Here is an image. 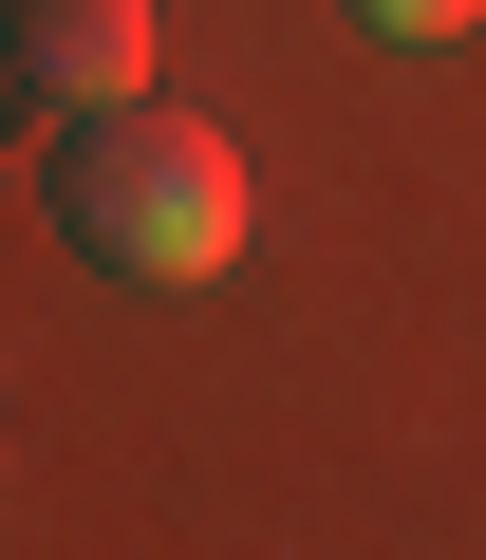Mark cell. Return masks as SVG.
I'll list each match as a JSON object with an SVG mask.
<instances>
[{
  "instance_id": "6da1fadb",
  "label": "cell",
  "mask_w": 486,
  "mask_h": 560,
  "mask_svg": "<svg viewBox=\"0 0 486 560\" xmlns=\"http://www.w3.org/2000/svg\"><path fill=\"white\" fill-rule=\"evenodd\" d=\"M57 224H76V261H113V280H224V261H243V150L187 131V113H150V94H113V113H76V150H57Z\"/></svg>"
},
{
  "instance_id": "7a4b0ae2",
  "label": "cell",
  "mask_w": 486,
  "mask_h": 560,
  "mask_svg": "<svg viewBox=\"0 0 486 560\" xmlns=\"http://www.w3.org/2000/svg\"><path fill=\"white\" fill-rule=\"evenodd\" d=\"M0 57L38 113H113V94H150V0H20Z\"/></svg>"
},
{
  "instance_id": "3957f363",
  "label": "cell",
  "mask_w": 486,
  "mask_h": 560,
  "mask_svg": "<svg viewBox=\"0 0 486 560\" xmlns=\"http://www.w3.org/2000/svg\"><path fill=\"white\" fill-rule=\"evenodd\" d=\"M356 20H374V38H467L486 0H356Z\"/></svg>"
}]
</instances>
